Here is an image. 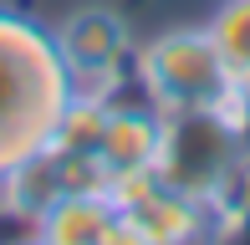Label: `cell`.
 <instances>
[{
  "mask_svg": "<svg viewBox=\"0 0 250 245\" xmlns=\"http://www.w3.org/2000/svg\"><path fill=\"white\" fill-rule=\"evenodd\" d=\"M26 235L41 245H123V209L97 189H62Z\"/></svg>",
  "mask_w": 250,
  "mask_h": 245,
  "instance_id": "7",
  "label": "cell"
},
{
  "mask_svg": "<svg viewBox=\"0 0 250 245\" xmlns=\"http://www.w3.org/2000/svg\"><path fill=\"white\" fill-rule=\"evenodd\" d=\"M128 87H138L158 113H189V107H250L245 82L230 72L225 51L214 46L209 26H164L133 41Z\"/></svg>",
  "mask_w": 250,
  "mask_h": 245,
  "instance_id": "3",
  "label": "cell"
},
{
  "mask_svg": "<svg viewBox=\"0 0 250 245\" xmlns=\"http://www.w3.org/2000/svg\"><path fill=\"white\" fill-rule=\"evenodd\" d=\"M209 235H235V225L220 209L199 204V199L179 194L168 184L123 215V245H194Z\"/></svg>",
  "mask_w": 250,
  "mask_h": 245,
  "instance_id": "5",
  "label": "cell"
},
{
  "mask_svg": "<svg viewBox=\"0 0 250 245\" xmlns=\"http://www.w3.org/2000/svg\"><path fill=\"white\" fill-rule=\"evenodd\" d=\"M245 102H250V82H245Z\"/></svg>",
  "mask_w": 250,
  "mask_h": 245,
  "instance_id": "9",
  "label": "cell"
},
{
  "mask_svg": "<svg viewBox=\"0 0 250 245\" xmlns=\"http://www.w3.org/2000/svg\"><path fill=\"white\" fill-rule=\"evenodd\" d=\"M56 51L77 87L92 92H118L128 87V61H133V26L112 5H77L62 20H51Z\"/></svg>",
  "mask_w": 250,
  "mask_h": 245,
  "instance_id": "4",
  "label": "cell"
},
{
  "mask_svg": "<svg viewBox=\"0 0 250 245\" xmlns=\"http://www.w3.org/2000/svg\"><path fill=\"white\" fill-rule=\"evenodd\" d=\"M158 179L199 204L220 209L240 230V189L250 179V107H189L164 113Z\"/></svg>",
  "mask_w": 250,
  "mask_h": 245,
  "instance_id": "2",
  "label": "cell"
},
{
  "mask_svg": "<svg viewBox=\"0 0 250 245\" xmlns=\"http://www.w3.org/2000/svg\"><path fill=\"white\" fill-rule=\"evenodd\" d=\"M204 26H209L214 46L225 51L230 72L240 77V82H250V0H220Z\"/></svg>",
  "mask_w": 250,
  "mask_h": 245,
  "instance_id": "8",
  "label": "cell"
},
{
  "mask_svg": "<svg viewBox=\"0 0 250 245\" xmlns=\"http://www.w3.org/2000/svg\"><path fill=\"white\" fill-rule=\"evenodd\" d=\"M72 92L51 26L0 0V174L51 148Z\"/></svg>",
  "mask_w": 250,
  "mask_h": 245,
  "instance_id": "1",
  "label": "cell"
},
{
  "mask_svg": "<svg viewBox=\"0 0 250 245\" xmlns=\"http://www.w3.org/2000/svg\"><path fill=\"white\" fill-rule=\"evenodd\" d=\"M158 143H164V113L138 92V87H118L107 97V118H102V133H97V159L107 174L118 169H143V163L158 159Z\"/></svg>",
  "mask_w": 250,
  "mask_h": 245,
  "instance_id": "6",
  "label": "cell"
}]
</instances>
